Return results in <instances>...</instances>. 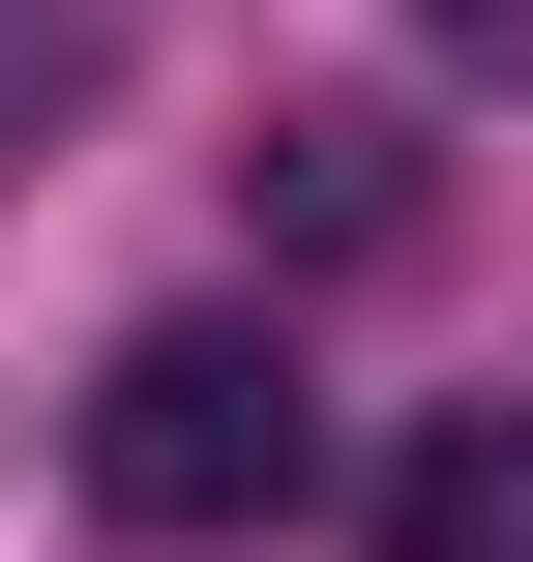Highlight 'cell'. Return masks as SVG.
Instances as JSON below:
<instances>
[{
  "label": "cell",
  "mask_w": 533,
  "mask_h": 562,
  "mask_svg": "<svg viewBox=\"0 0 533 562\" xmlns=\"http://www.w3.org/2000/svg\"><path fill=\"white\" fill-rule=\"evenodd\" d=\"M445 59H504V89H533V0H445Z\"/></svg>",
  "instance_id": "5"
},
{
  "label": "cell",
  "mask_w": 533,
  "mask_h": 562,
  "mask_svg": "<svg viewBox=\"0 0 533 562\" xmlns=\"http://www.w3.org/2000/svg\"><path fill=\"white\" fill-rule=\"evenodd\" d=\"M119 59H148V0H0V178H30V148H89V119H119Z\"/></svg>",
  "instance_id": "4"
},
{
  "label": "cell",
  "mask_w": 533,
  "mask_h": 562,
  "mask_svg": "<svg viewBox=\"0 0 533 562\" xmlns=\"http://www.w3.org/2000/svg\"><path fill=\"white\" fill-rule=\"evenodd\" d=\"M237 207H267V267H415V237H445V178H415L386 89H297V119L237 148Z\"/></svg>",
  "instance_id": "2"
},
{
  "label": "cell",
  "mask_w": 533,
  "mask_h": 562,
  "mask_svg": "<svg viewBox=\"0 0 533 562\" xmlns=\"http://www.w3.org/2000/svg\"><path fill=\"white\" fill-rule=\"evenodd\" d=\"M59 474H89V533H148V562L297 533L326 504V385H297V326H119L89 415H59Z\"/></svg>",
  "instance_id": "1"
},
{
  "label": "cell",
  "mask_w": 533,
  "mask_h": 562,
  "mask_svg": "<svg viewBox=\"0 0 533 562\" xmlns=\"http://www.w3.org/2000/svg\"><path fill=\"white\" fill-rule=\"evenodd\" d=\"M386 562H533V415H445V445H386Z\"/></svg>",
  "instance_id": "3"
}]
</instances>
